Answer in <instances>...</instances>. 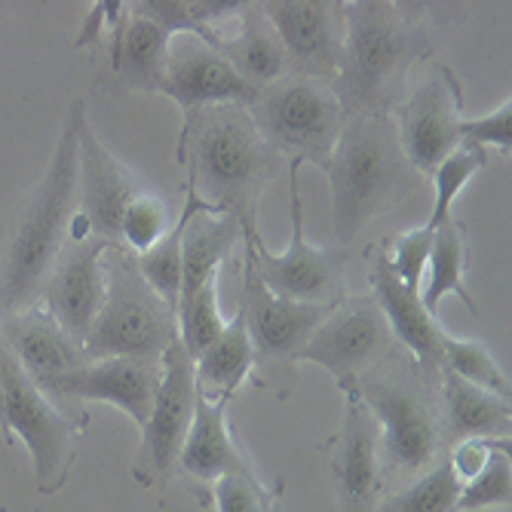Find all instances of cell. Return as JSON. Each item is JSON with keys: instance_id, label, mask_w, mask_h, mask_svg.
I'll return each instance as SVG.
<instances>
[{"instance_id": "obj_1", "label": "cell", "mask_w": 512, "mask_h": 512, "mask_svg": "<svg viewBox=\"0 0 512 512\" xmlns=\"http://www.w3.org/2000/svg\"><path fill=\"white\" fill-rule=\"evenodd\" d=\"M178 151V160L188 163V191L203 206L237 218L243 234L258 230V203L276 175V154L243 105H215L184 117Z\"/></svg>"}, {"instance_id": "obj_2", "label": "cell", "mask_w": 512, "mask_h": 512, "mask_svg": "<svg viewBox=\"0 0 512 512\" xmlns=\"http://www.w3.org/2000/svg\"><path fill=\"white\" fill-rule=\"evenodd\" d=\"M83 120V102H74L62 123L50 166L40 178V188L28 203L7 261L0 267V316L34 307L56 255L68 240L71 218L77 212V138Z\"/></svg>"}, {"instance_id": "obj_3", "label": "cell", "mask_w": 512, "mask_h": 512, "mask_svg": "<svg viewBox=\"0 0 512 512\" xmlns=\"http://www.w3.org/2000/svg\"><path fill=\"white\" fill-rule=\"evenodd\" d=\"M322 172L332 184V221L344 246L356 243L414 178L393 114H350Z\"/></svg>"}, {"instance_id": "obj_4", "label": "cell", "mask_w": 512, "mask_h": 512, "mask_svg": "<svg viewBox=\"0 0 512 512\" xmlns=\"http://www.w3.org/2000/svg\"><path fill=\"white\" fill-rule=\"evenodd\" d=\"M344 56L335 96L344 114H387L396 105L414 62L427 53V31L396 4H341Z\"/></svg>"}, {"instance_id": "obj_5", "label": "cell", "mask_w": 512, "mask_h": 512, "mask_svg": "<svg viewBox=\"0 0 512 512\" xmlns=\"http://www.w3.org/2000/svg\"><path fill=\"white\" fill-rule=\"evenodd\" d=\"M175 338V310L145 283L126 249H108L105 304L83 341L86 362L117 356L160 362Z\"/></svg>"}, {"instance_id": "obj_6", "label": "cell", "mask_w": 512, "mask_h": 512, "mask_svg": "<svg viewBox=\"0 0 512 512\" xmlns=\"http://www.w3.org/2000/svg\"><path fill=\"white\" fill-rule=\"evenodd\" d=\"M255 129L276 157L325 169L347 120L335 89L301 74H286L258 89L246 108Z\"/></svg>"}, {"instance_id": "obj_7", "label": "cell", "mask_w": 512, "mask_h": 512, "mask_svg": "<svg viewBox=\"0 0 512 512\" xmlns=\"http://www.w3.org/2000/svg\"><path fill=\"white\" fill-rule=\"evenodd\" d=\"M301 169L304 163H289V200H292V243L283 255L264 246L258 230L243 234L246 264L261 283L289 301L304 304H338L344 301V270L347 249H319L304 237V203H301Z\"/></svg>"}, {"instance_id": "obj_8", "label": "cell", "mask_w": 512, "mask_h": 512, "mask_svg": "<svg viewBox=\"0 0 512 512\" xmlns=\"http://www.w3.org/2000/svg\"><path fill=\"white\" fill-rule=\"evenodd\" d=\"M0 378H4V402L10 433L25 442L34 463V485L43 497L65 488L74 463V436L80 424L46 396L16 362V356L0 344Z\"/></svg>"}, {"instance_id": "obj_9", "label": "cell", "mask_w": 512, "mask_h": 512, "mask_svg": "<svg viewBox=\"0 0 512 512\" xmlns=\"http://www.w3.org/2000/svg\"><path fill=\"white\" fill-rule=\"evenodd\" d=\"M393 347L396 338L375 298H350L329 310L295 359L322 365L344 393L384 362Z\"/></svg>"}, {"instance_id": "obj_10", "label": "cell", "mask_w": 512, "mask_h": 512, "mask_svg": "<svg viewBox=\"0 0 512 512\" xmlns=\"http://www.w3.org/2000/svg\"><path fill=\"white\" fill-rule=\"evenodd\" d=\"M160 387L142 427V445L135 457V479L142 485H166L172 467L178 463L181 445L188 439L197 408V375L194 359L175 338L160 359Z\"/></svg>"}, {"instance_id": "obj_11", "label": "cell", "mask_w": 512, "mask_h": 512, "mask_svg": "<svg viewBox=\"0 0 512 512\" xmlns=\"http://www.w3.org/2000/svg\"><path fill=\"white\" fill-rule=\"evenodd\" d=\"M359 396L378 421L387 467L421 473L442 460V421L421 390L393 381H359Z\"/></svg>"}, {"instance_id": "obj_12", "label": "cell", "mask_w": 512, "mask_h": 512, "mask_svg": "<svg viewBox=\"0 0 512 512\" xmlns=\"http://www.w3.org/2000/svg\"><path fill=\"white\" fill-rule=\"evenodd\" d=\"M105 240L89 234V224L80 212L71 218L68 240L53 261V270L43 283V301L62 329L83 347L92 322L105 304Z\"/></svg>"}, {"instance_id": "obj_13", "label": "cell", "mask_w": 512, "mask_h": 512, "mask_svg": "<svg viewBox=\"0 0 512 512\" xmlns=\"http://www.w3.org/2000/svg\"><path fill=\"white\" fill-rule=\"evenodd\" d=\"M261 16L283 43L289 74H301L335 86L344 56V16L341 4L325 0H267L258 4Z\"/></svg>"}, {"instance_id": "obj_14", "label": "cell", "mask_w": 512, "mask_h": 512, "mask_svg": "<svg viewBox=\"0 0 512 512\" xmlns=\"http://www.w3.org/2000/svg\"><path fill=\"white\" fill-rule=\"evenodd\" d=\"M145 191V178L126 169L92 132L89 120H83L77 138V212L86 218L89 234L120 249L123 215Z\"/></svg>"}, {"instance_id": "obj_15", "label": "cell", "mask_w": 512, "mask_h": 512, "mask_svg": "<svg viewBox=\"0 0 512 512\" xmlns=\"http://www.w3.org/2000/svg\"><path fill=\"white\" fill-rule=\"evenodd\" d=\"M160 92L172 99L184 117L215 105H243L249 108L258 92L227 65V59L212 43L178 34L169 43V59Z\"/></svg>"}, {"instance_id": "obj_16", "label": "cell", "mask_w": 512, "mask_h": 512, "mask_svg": "<svg viewBox=\"0 0 512 512\" xmlns=\"http://www.w3.org/2000/svg\"><path fill=\"white\" fill-rule=\"evenodd\" d=\"M460 92L448 77H427L396 105L393 123L399 148L414 172L433 169L460 148Z\"/></svg>"}, {"instance_id": "obj_17", "label": "cell", "mask_w": 512, "mask_h": 512, "mask_svg": "<svg viewBox=\"0 0 512 512\" xmlns=\"http://www.w3.org/2000/svg\"><path fill=\"white\" fill-rule=\"evenodd\" d=\"M335 304H304L273 295L255 270L246 264L243 276V301L240 316L246 322L249 341L255 347V359L264 362H295L298 350L316 332V325L329 316Z\"/></svg>"}, {"instance_id": "obj_18", "label": "cell", "mask_w": 512, "mask_h": 512, "mask_svg": "<svg viewBox=\"0 0 512 512\" xmlns=\"http://www.w3.org/2000/svg\"><path fill=\"white\" fill-rule=\"evenodd\" d=\"M0 344L16 356L25 375L56 405L65 381L86 365L83 347L50 313L37 307L0 316Z\"/></svg>"}, {"instance_id": "obj_19", "label": "cell", "mask_w": 512, "mask_h": 512, "mask_svg": "<svg viewBox=\"0 0 512 512\" xmlns=\"http://www.w3.org/2000/svg\"><path fill=\"white\" fill-rule=\"evenodd\" d=\"M347 411L335 439L332 473L347 512H368L381 491V433L375 414L359 396V384L344 390Z\"/></svg>"}, {"instance_id": "obj_20", "label": "cell", "mask_w": 512, "mask_h": 512, "mask_svg": "<svg viewBox=\"0 0 512 512\" xmlns=\"http://www.w3.org/2000/svg\"><path fill=\"white\" fill-rule=\"evenodd\" d=\"M160 362L148 359H96L86 362L80 371L65 381L59 402L83 399V402H108L126 411L138 427L148 424V414L160 387Z\"/></svg>"}, {"instance_id": "obj_21", "label": "cell", "mask_w": 512, "mask_h": 512, "mask_svg": "<svg viewBox=\"0 0 512 512\" xmlns=\"http://www.w3.org/2000/svg\"><path fill=\"white\" fill-rule=\"evenodd\" d=\"M371 283H375L378 292L375 304L381 307L393 338L411 350L427 378L442 375V325L424 310L421 289L405 286L393 273L387 255H378L375 270H371Z\"/></svg>"}, {"instance_id": "obj_22", "label": "cell", "mask_w": 512, "mask_h": 512, "mask_svg": "<svg viewBox=\"0 0 512 512\" xmlns=\"http://www.w3.org/2000/svg\"><path fill=\"white\" fill-rule=\"evenodd\" d=\"M230 396H206L197 390L194 424L181 445L178 463L191 479L218 482L227 473H252L243 451L227 430Z\"/></svg>"}, {"instance_id": "obj_23", "label": "cell", "mask_w": 512, "mask_h": 512, "mask_svg": "<svg viewBox=\"0 0 512 512\" xmlns=\"http://www.w3.org/2000/svg\"><path fill=\"white\" fill-rule=\"evenodd\" d=\"M172 34L132 4H117L114 22V77L126 89L160 92Z\"/></svg>"}, {"instance_id": "obj_24", "label": "cell", "mask_w": 512, "mask_h": 512, "mask_svg": "<svg viewBox=\"0 0 512 512\" xmlns=\"http://www.w3.org/2000/svg\"><path fill=\"white\" fill-rule=\"evenodd\" d=\"M237 243H243L240 221L203 206L194 197V209L188 215V224H184V240H181V298H178V304L184 298H191L200 286H206L209 279H218V267L224 264V258L230 252H234Z\"/></svg>"}, {"instance_id": "obj_25", "label": "cell", "mask_w": 512, "mask_h": 512, "mask_svg": "<svg viewBox=\"0 0 512 512\" xmlns=\"http://www.w3.org/2000/svg\"><path fill=\"white\" fill-rule=\"evenodd\" d=\"M442 399H445V424L448 442H467V439H509L512 424V405L476 384H467L454 371L442 368Z\"/></svg>"}, {"instance_id": "obj_26", "label": "cell", "mask_w": 512, "mask_h": 512, "mask_svg": "<svg viewBox=\"0 0 512 512\" xmlns=\"http://www.w3.org/2000/svg\"><path fill=\"white\" fill-rule=\"evenodd\" d=\"M215 50L255 92L289 74V59H286L283 43H279L270 22L261 16L258 4H249L243 10L237 37H230V40L218 37Z\"/></svg>"}, {"instance_id": "obj_27", "label": "cell", "mask_w": 512, "mask_h": 512, "mask_svg": "<svg viewBox=\"0 0 512 512\" xmlns=\"http://www.w3.org/2000/svg\"><path fill=\"white\" fill-rule=\"evenodd\" d=\"M252 365H255V347L249 341L243 316L237 313L234 319H227L224 332L215 338V344L200 359H194L197 390L206 396H234L252 371Z\"/></svg>"}, {"instance_id": "obj_28", "label": "cell", "mask_w": 512, "mask_h": 512, "mask_svg": "<svg viewBox=\"0 0 512 512\" xmlns=\"http://www.w3.org/2000/svg\"><path fill=\"white\" fill-rule=\"evenodd\" d=\"M463 273H467V237H463V224L460 221H445L442 227L433 230V243H430V258H427V286H421V304L424 310L436 319L439 304L445 295H457L467 304L476 316L473 295L467 292L463 283Z\"/></svg>"}, {"instance_id": "obj_29", "label": "cell", "mask_w": 512, "mask_h": 512, "mask_svg": "<svg viewBox=\"0 0 512 512\" xmlns=\"http://www.w3.org/2000/svg\"><path fill=\"white\" fill-rule=\"evenodd\" d=\"M194 209V197L188 194V206L181 209L175 227L169 230V234L151 246L148 252L142 255H132V264L135 270L142 273L145 283L172 307L178 310V298H181V240H184V224H188V215Z\"/></svg>"}, {"instance_id": "obj_30", "label": "cell", "mask_w": 512, "mask_h": 512, "mask_svg": "<svg viewBox=\"0 0 512 512\" xmlns=\"http://www.w3.org/2000/svg\"><path fill=\"white\" fill-rule=\"evenodd\" d=\"M442 368L454 371L457 378H463L467 384H476L500 399L512 396L509 378L503 375V368L497 365V359L491 356V350L482 341L457 338L442 329Z\"/></svg>"}, {"instance_id": "obj_31", "label": "cell", "mask_w": 512, "mask_h": 512, "mask_svg": "<svg viewBox=\"0 0 512 512\" xmlns=\"http://www.w3.org/2000/svg\"><path fill=\"white\" fill-rule=\"evenodd\" d=\"M175 322L181 347L188 350L191 359H200L227 325L218 307V279H209L191 298H184L175 310Z\"/></svg>"}, {"instance_id": "obj_32", "label": "cell", "mask_w": 512, "mask_h": 512, "mask_svg": "<svg viewBox=\"0 0 512 512\" xmlns=\"http://www.w3.org/2000/svg\"><path fill=\"white\" fill-rule=\"evenodd\" d=\"M460 500V479L454 476L448 457L430 467L421 479H414L408 488L390 494L378 512H457Z\"/></svg>"}, {"instance_id": "obj_33", "label": "cell", "mask_w": 512, "mask_h": 512, "mask_svg": "<svg viewBox=\"0 0 512 512\" xmlns=\"http://www.w3.org/2000/svg\"><path fill=\"white\" fill-rule=\"evenodd\" d=\"M488 166V151L460 142V148H454L436 169H433V184H436V197H433V209L427 218V230L442 227L445 221H451V206L460 197V191L467 188L470 178Z\"/></svg>"}, {"instance_id": "obj_34", "label": "cell", "mask_w": 512, "mask_h": 512, "mask_svg": "<svg viewBox=\"0 0 512 512\" xmlns=\"http://www.w3.org/2000/svg\"><path fill=\"white\" fill-rule=\"evenodd\" d=\"M175 215L166 197L154 194L151 188L145 194H138L126 215H123V227H120V249L142 255L151 246H157L169 230L175 227Z\"/></svg>"}, {"instance_id": "obj_35", "label": "cell", "mask_w": 512, "mask_h": 512, "mask_svg": "<svg viewBox=\"0 0 512 512\" xmlns=\"http://www.w3.org/2000/svg\"><path fill=\"white\" fill-rule=\"evenodd\" d=\"M509 497H512V463H509V442H503L491 451L482 473L460 485L457 512L509 506Z\"/></svg>"}, {"instance_id": "obj_36", "label": "cell", "mask_w": 512, "mask_h": 512, "mask_svg": "<svg viewBox=\"0 0 512 512\" xmlns=\"http://www.w3.org/2000/svg\"><path fill=\"white\" fill-rule=\"evenodd\" d=\"M212 485L218 512H270V497L255 473H227Z\"/></svg>"}, {"instance_id": "obj_37", "label": "cell", "mask_w": 512, "mask_h": 512, "mask_svg": "<svg viewBox=\"0 0 512 512\" xmlns=\"http://www.w3.org/2000/svg\"><path fill=\"white\" fill-rule=\"evenodd\" d=\"M430 243H433V230H427V227L408 230V234H402L396 240L393 258H387L390 267H393V273L402 279L405 286H411V289H421L424 286Z\"/></svg>"}, {"instance_id": "obj_38", "label": "cell", "mask_w": 512, "mask_h": 512, "mask_svg": "<svg viewBox=\"0 0 512 512\" xmlns=\"http://www.w3.org/2000/svg\"><path fill=\"white\" fill-rule=\"evenodd\" d=\"M460 142L467 145H476V148H485V145H494L500 154H509L512 148V102H500L491 114L485 117H473L460 120Z\"/></svg>"}, {"instance_id": "obj_39", "label": "cell", "mask_w": 512, "mask_h": 512, "mask_svg": "<svg viewBox=\"0 0 512 512\" xmlns=\"http://www.w3.org/2000/svg\"><path fill=\"white\" fill-rule=\"evenodd\" d=\"M0 433H4V442L13 445V433H10V424H7V402H4V378H0Z\"/></svg>"}, {"instance_id": "obj_40", "label": "cell", "mask_w": 512, "mask_h": 512, "mask_svg": "<svg viewBox=\"0 0 512 512\" xmlns=\"http://www.w3.org/2000/svg\"><path fill=\"white\" fill-rule=\"evenodd\" d=\"M479 512H509V506H497V509H479Z\"/></svg>"}]
</instances>
